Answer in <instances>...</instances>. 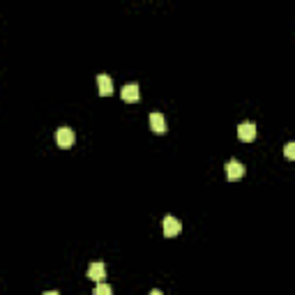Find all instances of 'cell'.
Instances as JSON below:
<instances>
[{
    "mask_svg": "<svg viewBox=\"0 0 295 295\" xmlns=\"http://www.w3.org/2000/svg\"><path fill=\"white\" fill-rule=\"evenodd\" d=\"M76 141V134L74 129H69V127H60L56 132V143L60 145V148H72Z\"/></svg>",
    "mask_w": 295,
    "mask_h": 295,
    "instance_id": "obj_1",
    "label": "cell"
},
{
    "mask_svg": "<svg viewBox=\"0 0 295 295\" xmlns=\"http://www.w3.org/2000/svg\"><path fill=\"white\" fill-rule=\"evenodd\" d=\"M180 231H182V224L173 217V214H166L164 217V235L166 238H176V235H180Z\"/></svg>",
    "mask_w": 295,
    "mask_h": 295,
    "instance_id": "obj_2",
    "label": "cell"
},
{
    "mask_svg": "<svg viewBox=\"0 0 295 295\" xmlns=\"http://www.w3.org/2000/svg\"><path fill=\"white\" fill-rule=\"evenodd\" d=\"M245 164H240L238 159H231V162L226 164V178L231 182H235V180H240V178L245 176Z\"/></svg>",
    "mask_w": 295,
    "mask_h": 295,
    "instance_id": "obj_3",
    "label": "cell"
},
{
    "mask_svg": "<svg viewBox=\"0 0 295 295\" xmlns=\"http://www.w3.org/2000/svg\"><path fill=\"white\" fill-rule=\"evenodd\" d=\"M238 136H240V141L251 143V141L256 138V125H254V122H242V125L238 127Z\"/></svg>",
    "mask_w": 295,
    "mask_h": 295,
    "instance_id": "obj_4",
    "label": "cell"
},
{
    "mask_svg": "<svg viewBox=\"0 0 295 295\" xmlns=\"http://www.w3.org/2000/svg\"><path fill=\"white\" fill-rule=\"evenodd\" d=\"M104 277H106V265L104 263H90L88 268V279H93V282H104Z\"/></svg>",
    "mask_w": 295,
    "mask_h": 295,
    "instance_id": "obj_5",
    "label": "cell"
},
{
    "mask_svg": "<svg viewBox=\"0 0 295 295\" xmlns=\"http://www.w3.org/2000/svg\"><path fill=\"white\" fill-rule=\"evenodd\" d=\"M97 86H99V95H101V97H108V95H113V81H111L106 74H99V76H97Z\"/></svg>",
    "mask_w": 295,
    "mask_h": 295,
    "instance_id": "obj_6",
    "label": "cell"
},
{
    "mask_svg": "<svg viewBox=\"0 0 295 295\" xmlns=\"http://www.w3.org/2000/svg\"><path fill=\"white\" fill-rule=\"evenodd\" d=\"M150 127L155 134H166V118L162 113H152L150 115Z\"/></svg>",
    "mask_w": 295,
    "mask_h": 295,
    "instance_id": "obj_7",
    "label": "cell"
},
{
    "mask_svg": "<svg viewBox=\"0 0 295 295\" xmlns=\"http://www.w3.org/2000/svg\"><path fill=\"white\" fill-rule=\"evenodd\" d=\"M122 99L125 101H138V86L136 83H129L122 88Z\"/></svg>",
    "mask_w": 295,
    "mask_h": 295,
    "instance_id": "obj_8",
    "label": "cell"
},
{
    "mask_svg": "<svg viewBox=\"0 0 295 295\" xmlns=\"http://www.w3.org/2000/svg\"><path fill=\"white\" fill-rule=\"evenodd\" d=\"M95 295H113V289H111L108 284L99 282L97 284V289H95Z\"/></svg>",
    "mask_w": 295,
    "mask_h": 295,
    "instance_id": "obj_9",
    "label": "cell"
},
{
    "mask_svg": "<svg viewBox=\"0 0 295 295\" xmlns=\"http://www.w3.org/2000/svg\"><path fill=\"white\" fill-rule=\"evenodd\" d=\"M284 155H286V159H295V143H286Z\"/></svg>",
    "mask_w": 295,
    "mask_h": 295,
    "instance_id": "obj_10",
    "label": "cell"
},
{
    "mask_svg": "<svg viewBox=\"0 0 295 295\" xmlns=\"http://www.w3.org/2000/svg\"><path fill=\"white\" fill-rule=\"evenodd\" d=\"M150 295H164V293L159 289H155V291H150Z\"/></svg>",
    "mask_w": 295,
    "mask_h": 295,
    "instance_id": "obj_11",
    "label": "cell"
},
{
    "mask_svg": "<svg viewBox=\"0 0 295 295\" xmlns=\"http://www.w3.org/2000/svg\"><path fill=\"white\" fill-rule=\"evenodd\" d=\"M44 295H60V293H58V291H46Z\"/></svg>",
    "mask_w": 295,
    "mask_h": 295,
    "instance_id": "obj_12",
    "label": "cell"
}]
</instances>
